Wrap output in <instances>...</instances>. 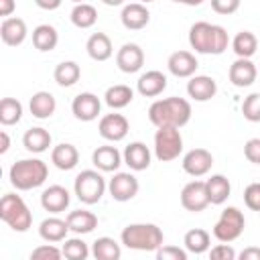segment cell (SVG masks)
Here are the masks:
<instances>
[{
  "label": "cell",
  "instance_id": "cell-30",
  "mask_svg": "<svg viewBox=\"0 0 260 260\" xmlns=\"http://www.w3.org/2000/svg\"><path fill=\"white\" fill-rule=\"evenodd\" d=\"M59 43V32L55 26L51 24H39L35 30H32V45L35 49L47 53V51H53Z\"/></svg>",
  "mask_w": 260,
  "mask_h": 260
},
{
  "label": "cell",
  "instance_id": "cell-2",
  "mask_svg": "<svg viewBox=\"0 0 260 260\" xmlns=\"http://www.w3.org/2000/svg\"><path fill=\"white\" fill-rule=\"evenodd\" d=\"M189 45L195 49V53L221 55L230 45V37L223 26L199 20L189 28Z\"/></svg>",
  "mask_w": 260,
  "mask_h": 260
},
{
  "label": "cell",
  "instance_id": "cell-7",
  "mask_svg": "<svg viewBox=\"0 0 260 260\" xmlns=\"http://www.w3.org/2000/svg\"><path fill=\"white\" fill-rule=\"evenodd\" d=\"M246 228V219H244V213L238 209V207H225L219 215V219L215 221L213 225V236L219 240V242H234L242 236Z\"/></svg>",
  "mask_w": 260,
  "mask_h": 260
},
{
  "label": "cell",
  "instance_id": "cell-4",
  "mask_svg": "<svg viewBox=\"0 0 260 260\" xmlns=\"http://www.w3.org/2000/svg\"><path fill=\"white\" fill-rule=\"evenodd\" d=\"M120 240L130 250L140 252H156L158 246H162V230L154 223H130L122 230Z\"/></svg>",
  "mask_w": 260,
  "mask_h": 260
},
{
  "label": "cell",
  "instance_id": "cell-42",
  "mask_svg": "<svg viewBox=\"0 0 260 260\" xmlns=\"http://www.w3.org/2000/svg\"><path fill=\"white\" fill-rule=\"evenodd\" d=\"M156 258L158 260H187V250L179 246H158Z\"/></svg>",
  "mask_w": 260,
  "mask_h": 260
},
{
  "label": "cell",
  "instance_id": "cell-13",
  "mask_svg": "<svg viewBox=\"0 0 260 260\" xmlns=\"http://www.w3.org/2000/svg\"><path fill=\"white\" fill-rule=\"evenodd\" d=\"M116 65L124 73H136L144 65V51L136 43H126L116 53Z\"/></svg>",
  "mask_w": 260,
  "mask_h": 260
},
{
  "label": "cell",
  "instance_id": "cell-52",
  "mask_svg": "<svg viewBox=\"0 0 260 260\" xmlns=\"http://www.w3.org/2000/svg\"><path fill=\"white\" fill-rule=\"evenodd\" d=\"M106 6H122L124 4V0H102Z\"/></svg>",
  "mask_w": 260,
  "mask_h": 260
},
{
  "label": "cell",
  "instance_id": "cell-53",
  "mask_svg": "<svg viewBox=\"0 0 260 260\" xmlns=\"http://www.w3.org/2000/svg\"><path fill=\"white\" fill-rule=\"evenodd\" d=\"M71 2H75V4H81V2H85V0H71Z\"/></svg>",
  "mask_w": 260,
  "mask_h": 260
},
{
  "label": "cell",
  "instance_id": "cell-5",
  "mask_svg": "<svg viewBox=\"0 0 260 260\" xmlns=\"http://www.w3.org/2000/svg\"><path fill=\"white\" fill-rule=\"evenodd\" d=\"M0 219L14 232H26L32 225V213L24 199L14 193H6L0 199Z\"/></svg>",
  "mask_w": 260,
  "mask_h": 260
},
{
  "label": "cell",
  "instance_id": "cell-14",
  "mask_svg": "<svg viewBox=\"0 0 260 260\" xmlns=\"http://www.w3.org/2000/svg\"><path fill=\"white\" fill-rule=\"evenodd\" d=\"M100 110H102V102L98 95L89 93V91H83L79 95L73 98L71 102V112L77 120L81 122H91L100 116Z\"/></svg>",
  "mask_w": 260,
  "mask_h": 260
},
{
  "label": "cell",
  "instance_id": "cell-31",
  "mask_svg": "<svg viewBox=\"0 0 260 260\" xmlns=\"http://www.w3.org/2000/svg\"><path fill=\"white\" fill-rule=\"evenodd\" d=\"M183 244H185V250L187 252H191V254H203L211 246V236L203 228H193V230H189L185 234Z\"/></svg>",
  "mask_w": 260,
  "mask_h": 260
},
{
  "label": "cell",
  "instance_id": "cell-50",
  "mask_svg": "<svg viewBox=\"0 0 260 260\" xmlns=\"http://www.w3.org/2000/svg\"><path fill=\"white\" fill-rule=\"evenodd\" d=\"M8 148H10V138L6 132H0V152L4 154V152H8Z\"/></svg>",
  "mask_w": 260,
  "mask_h": 260
},
{
  "label": "cell",
  "instance_id": "cell-24",
  "mask_svg": "<svg viewBox=\"0 0 260 260\" xmlns=\"http://www.w3.org/2000/svg\"><path fill=\"white\" fill-rule=\"evenodd\" d=\"M51 162L61 171H71L79 162V150L69 142H61L51 150Z\"/></svg>",
  "mask_w": 260,
  "mask_h": 260
},
{
  "label": "cell",
  "instance_id": "cell-40",
  "mask_svg": "<svg viewBox=\"0 0 260 260\" xmlns=\"http://www.w3.org/2000/svg\"><path fill=\"white\" fill-rule=\"evenodd\" d=\"M242 114L248 122H260V93H250L244 100Z\"/></svg>",
  "mask_w": 260,
  "mask_h": 260
},
{
  "label": "cell",
  "instance_id": "cell-49",
  "mask_svg": "<svg viewBox=\"0 0 260 260\" xmlns=\"http://www.w3.org/2000/svg\"><path fill=\"white\" fill-rule=\"evenodd\" d=\"M63 0H35V4L43 10H57Z\"/></svg>",
  "mask_w": 260,
  "mask_h": 260
},
{
  "label": "cell",
  "instance_id": "cell-34",
  "mask_svg": "<svg viewBox=\"0 0 260 260\" xmlns=\"http://www.w3.org/2000/svg\"><path fill=\"white\" fill-rule=\"evenodd\" d=\"M53 77L55 81L61 85V87H71L79 81L81 77V67L75 63V61H61L55 71H53Z\"/></svg>",
  "mask_w": 260,
  "mask_h": 260
},
{
  "label": "cell",
  "instance_id": "cell-6",
  "mask_svg": "<svg viewBox=\"0 0 260 260\" xmlns=\"http://www.w3.org/2000/svg\"><path fill=\"white\" fill-rule=\"evenodd\" d=\"M73 191L77 195V199L85 205H93L98 203L102 197H104V191H106V179L98 173V171H81L77 177H75V183H73Z\"/></svg>",
  "mask_w": 260,
  "mask_h": 260
},
{
  "label": "cell",
  "instance_id": "cell-38",
  "mask_svg": "<svg viewBox=\"0 0 260 260\" xmlns=\"http://www.w3.org/2000/svg\"><path fill=\"white\" fill-rule=\"evenodd\" d=\"M22 118V104L14 98H2L0 102V122L2 126H14Z\"/></svg>",
  "mask_w": 260,
  "mask_h": 260
},
{
  "label": "cell",
  "instance_id": "cell-36",
  "mask_svg": "<svg viewBox=\"0 0 260 260\" xmlns=\"http://www.w3.org/2000/svg\"><path fill=\"white\" fill-rule=\"evenodd\" d=\"M232 49H234V53H236L238 57L250 59V57L256 53V49H258V39H256V35L250 32V30H240V32L234 37V41H232Z\"/></svg>",
  "mask_w": 260,
  "mask_h": 260
},
{
  "label": "cell",
  "instance_id": "cell-43",
  "mask_svg": "<svg viewBox=\"0 0 260 260\" xmlns=\"http://www.w3.org/2000/svg\"><path fill=\"white\" fill-rule=\"evenodd\" d=\"M244 203L252 211H260V183H250L244 191Z\"/></svg>",
  "mask_w": 260,
  "mask_h": 260
},
{
  "label": "cell",
  "instance_id": "cell-48",
  "mask_svg": "<svg viewBox=\"0 0 260 260\" xmlns=\"http://www.w3.org/2000/svg\"><path fill=\"white\" fill-rule=\"evenodd\" d=\"M240 260H260V248H246L240 252Z\"/></svg>",
  "mask_w": 260,
  "mask_h": 260
},
{
  "label": "cell",
  "instance_id": "cell-27",
  "mask_svg": "<svg viewBox=\"0 0 260 260\" xmlns=\"http://www.w3.org/2000/svg\"><path fill=\"white\" fill-rule=\"evenodd\" d=\"M85 49H87V55L93 59V61H108L114 53L112 49V41L106 32H93L87 43H85Z\"/></svg>",
  "mask_w": 260,
  "mask_h": 260
},
{
  "label": "cell",
  "instance_id": "cell-19",
  "mask_svg": "<svg viewBox=\"0 0 260 260\" xmlns=\"http://www.w3.org/2000/svg\"><path fill=\"white\" fill-rule=\"evenodd\" d=\"M91 162H93L95 169H100V171H104V173H114V171H118V167L124 162V156L120 154V150H118L116 146L106 144V146H98V148L93 150Z\"/></svg>",
  "mask_w": 260,
  "mask_h": 260
},
{
  "label": "cell",
  "instance_id": "cell-18",
  "mask_svg": "<svg viewBox=\"0 0 260 260\" xmlns=\"http://www.w3.org/2000/svg\"><path fill=\"white\" fill-rule=\"evenodd\" d=\"M256 75H258V69H256V65L250 59L238 57L230 65V81L236 87H248V85H252L256 81Z\"/></svg>",
  "mask_w": 260,
  "mask_h": 260
},
{
  "label": "cell",
  "instance_id": "cell-37",
  "mask_svg": "<svg viewBox=\"0 0 260 260\" xmlns=\"http://www.w3.org/2000/svg\"><path fill=\"white\" fill-rule=\"evenodd\" d=\"M98 20V10L87 4V2H81V4H75L73 10H71V22L77 26V28H91Z\"/></svg>",
  "mask_w": 260,
  "mask_h": 260
},
{
  "label": "cell",
  "instance_id": "cell-41",
  "mask_svg": "<svg viewBox=\"0 0 260 260\" xmlns=\"http://www.w3.org/2000/svg\"><path fill=\"white\" fill-rule=\"evenodd\" d=\"M63 256V250H59V248H55L51 242H47V244H43V246H37L32 252H30V258H35V260H41V258H45V260H59Z\"/></svg>",
  "mask_w": 260,
  "mask_h": 260
},
{
  "label": "cell",
  "instance_id": "cell-35",
  "mask_svg": "<svg viewBox=\"0 0 260 260\" xmlns=\"http://www.w3.org/2000/svg\"><path fill=\"white\" fill-rule=\"evenodd\" d=\"M91 254H93L95 260H118L122 256V250H120V244L114 238L102 236L93 242Z\"/></svg>",
  "mask_w": 260,
  "mask_h": 260
},
{
  "label": "cell",
  "instance_id": "cell-45",
  "mask_svg": "<svg viewBox=\"0 0 260 260\" xmlns=\"http://www.w3.org/2000/svg\"><path fill=\"white\" fill-rule=\"evenodd\" d=\"M211 8L217 14L230 16V14H234L240 8V0H211Z\"/></svg>",
  "mask_w": 260,
  "mask_h": 260
},
{
  "label": "cell",
  "instance_id": "cell-32",
  "mask_svg": "<svg viewBox=\"0 0 260 260\" xmlns=\"http://www.w3.org/2000/svg\"><path fill=\"white\" fill-rule=\"evenodd\" d=\"M22 144L28 152H45L51 146V134L45 128H28L22 136Z\"/></svg>",
  "mask_w": 260,
  "mask_h": 260
},
{
  "label": "cell",
  "instance_id": "cell-22",
  "mask_svg": "<svg viewBox=\"0 0 260 260\" xmlns=\"http://www.w3.org/2000/svg\"><path fill=\"white\" fill-rule=\"evenodd\" d=\"M187 93L195 102H207L217 93V83L209 75H193L187 83Z\"/></svg>",
  "mask_w": 260,
  "mask_h": 260
},
{
  "label": "cell",
  "instance_id": "cell-12",
  "mask_svg": "<svg viewBox=\"0 0 260 260\" xmlns=\"http://www.w3.org/2000/svg\"><path fill=\"white\" fill-rule=\"evenodd\" d=\"M213 167V156L205 148H191L183 156V171L191 177H203L211 171Z\"/></svg>",
  "mask_w": 260,
  "mask_h": 260
},
{
  "label": "cell",
  "instance_id": "cell-28",
  "mask_svg": "<svg viewBox=\"0 0 260 260\" xmlns=\"http://www.w3.org/2000/svg\"><path fill=\"white\" fill-rule=\"evenodd\" d=\"M205 187H207V195H209V203L211 205L225 203L230 193H232V185H230L228 177H223V175H211L205 181Z\"/></svg>",
  "mask_w": 260,
  "mask_h": 260
},
{
  "label": "cell",
  "instance_id": "cell-54",
  "mask_svg": "<svg viewBox=\"0 0 260 260\" xmlns=\"http://www.w3.org/2000/svg\"><path fill=\"white\" fill-rule=\"evenodd\" d=\"M142 4H148V2H154V0H140Z\"/></svg>",
  "mask_w": 260,
  "mask_h": 260
},
{
  "label": "cell",
  "instance_id": "cell-51",
  "mask_svg": "<svg viewBox=\"0 0 260 260\" xmlns=\"http://www.w3.org/2000/svg\"><path fill=\"white\" fill-rule=\"evenodd\" d=\"M177 4H185V6H199L203 0H173Z\"/></svg>",
  "mask_w": 260,
  "mask_h": 260
},
{
  "label": "cell",
  "instance_id": "cell-10",
  "mask_svg": "<svg viewBox=\"0 0 260 260\" xmlns=\"http://www.w3.org/2000/svg\"><path fill=\"white\" fill-rule=\"evenodd\" d=\"M140 185H138V179L132 175V173H116L110 183H108V191L112 195V199L116 201H130L136 197Z\"/></svg>",
  "mask_w": 260,
  "mask_h": 260
},
{
  "label": "cell",
  "instance_id": "cell-29",
  "mask_svg": "<svg viewBox=\"0 0 260 260\" xmlns=\"http://www.w3.org/2000/svg\"><path fill=\"white\" fill-rule=\"evenodd\" d=\"M28 108H30V114L35 118L45 120V118H51L55 114L57 102H55L53 93H49V91H37V93H32V98L28 102Z\"/></svg>",
  "mask_w": 260,
  "mask_h": 260
},
{
  "label": "cell",
  "instance_id": "cell-15",
  "mask_svg": "<svg viewBox=\"0 0 260 260\" xmlns=\"http://www.w3.org/2000/svg\"><path fill=\"white\" fill-rule=\"evenodd\" d=\"M26 32H28L26 30V22L22 18H18V16H8L0 24V39L8 47L22 45L24 39H26Z\"/></svg>",
  "mask_w": 260,
  "mask_h": 260
},
{
  "label": "cell",
  "instance_id": "cell-44",
  "mask_svg": "<svg viewBox=\"0 0 260 260\" xmlns=\"http://www.w3.org/2000/svg\"><path fill=\"white\" fill-rule=\"evenodd\" d=\"M209 258L211 260H234L236 250L232 246H228V242H223V244H217L215 248L209 250Z\"/></svg>",
  "mask_w": 260,
  "mask_h": 260
},
{
  "label": "cell",
  "instance_id": "cell-46",
  "mask_svg": "<svg viewBox=\"0 0 260 260\" xmlns=\"http://www.w3.org/2000/svg\"><path fill=\"white\" fill-rule=\"evenodd\" d=\"M244 156L254 162V165H260V138H250L246 144H244Z\"/></svg>",
  "mask_w": 260,
  "mask_h": 260
},
{
  "label": "cell",
  "instance_id": "cell-25",
  "mask_svg": "<svg viewBox=\"0 0 260 260\" xmlns=\"http://www.w3.org/2000/svg\"><path fill=\"white\" fill-rule=\"evenodd\" d=\"M67 225H69V232L83 236L98 228V215L91 211H85V209H75L67 215Z\"/></svg>",
  "mask_w": 260,
  "mask_h": 260
},
{
  "label": "cell",
  "instance_id": "cell-39",
  "mask_svg": "<svg viewBox=\"0 0 260 260\" xmlns=\"http://www.w3.org/2000/svg\"><path fill=\"white\" fill-rule=\"evenodd\" d=\"M61 250H63V256L69 258V260H85L89 256V248H87V244L81 238L65 240Z\"/></svg>",
  "mask_w": 260,
  "mask_h": 260
},
{
  "label": "cell",
  "instance_id": "cell-16",
  "mask_svg": "<svg viewBox=\"0 0 260 260\" xmlns=\"http://www.w3.org/2000/svg\"><path fill=\"white\" fill-rule=\"evenodd\" d=\"M167 67L175 77H193L199 63L191 51H175V53H171Z\"/></svg>",
  "mask_w": 260,
  "mask_h": 260
},
{
  "label": "cell",
  "instance_id": "cell-20",
  "mask_svg": "<svg viewBox=\"0 0 260 260\" xmlns=\"http://www.w3.org/2000/svg\"><path fill=\"white\" fill-rule=\"evenodd\" d=\"M120 18H122V24L128 30H140V28H144L148 24L150 12L142 2H132V4H126L122 8Z\"/></svg>",
  "mask_w": 260,
  "mask_h": 260
},
{
  "label": "cell",
  "instance_id": "cell-23",
  "mask_svg": "<svg viewBox=\"0 0 260 260\" xmlns=\"http://www.w3.org/2000/svg\"><path fill=\"white\" fill-rule=\"evenodd\" d=\"M124 162L132 171H144L150 167V150L144 142H130L124 148Z\"/></svg>",
  "mask_w": 260,
  "mask_h": 260
},
{
  "label": "cell",
  "instance_id": "cell-9",
  "mask_svg": "<svg viewBox=\"0 0 260 260\" xmlns=\"http://www.w3.org/2000/svg\"><path fill=\"white\" fill-rule=\"evenodd\" d=\"M181 205L187 209V211H193V213H199L203 211L207 205H209V195H207V187H205V181H191L183 187L181 191Z\"/></svg>",
  "mask_w": 260,
  "mask_h": 260
},
{
  "label": "cell",
  "instance_id": "cell-47",
  "mask_svg": "<svg viewBox=\"0 0 260 260\" xmlns=\"http://www.w3.org/2000/svg\"><path fill=\"white\" fill-rule=\"evenodd\" d=\"M14 10H16V2L14 0H0V16L8 18Z\"/></svg>",
  "mask_w": 260,
  "mask_h": 260
},
{
  "label": "cell",
  "instance_id": "cell-33",
  "mask_svg": "<svg viewBox=\"0 0 260 260\" xmlns=\"http://www.w3.org/2000/svg\"><path fill=\"white\" fill-rule=\"evenodd\" d=\"M104 100H106V104H108L112 110H120V108H126V106L134 100V91H132L130 85L118 83V85H112V87L106 89Z\"/></svg>",
  "mask_w": 260,
  "mask_h": 260
},
{
  "label": "cell",
  "instance_id": "cell-3",
  "mask_svg": "<svg viewBox=\"0 0 260 260\" xmlns=\"http://www.w3.org/2000/svg\"><path fill=\"white\" fill-rule=\"evenodd\" d=\"M47 177H49V167L41 158L16 160L8 171V179H10L12 187L18 189V191L37 189L47 181Z\"/></svg>",
  "mask_w": 260,
  "mask_h": 260
},
{
  "label": "cell",
  "instance_id": "cell-26",
  "mask_svg": "<svg viewBox=\"0 0 260 260\" xmlns=\"http://www.w3.org/2000/svg\"><path fill=\"white\" fill-rule=\"evenodd\" d=\"M67 232H69L67 219H59V217H47L39 225V236L45 242H51V244L63 242L67 238Z\"/></svg>",
  "mask_w": 260,
  "mask_h": 260
},
{
  "label": "cell",
  "instance_id": "cell-8",
  "mask_svg": "<svg viewBox=\"0 0 260 260\" xmlns=\"http://www.w3.org/2000/svg\"><path fill=\"white\" fill-rule=\"evenodd\" d=\"M183 150V136L179 128H158L154 134V156L160 162L179 158Z\"/></svg>",
  "mask_w": 260,
  "mask_h": 260
},
{
  "label": "cell",
  "instance_id": "cell-11",
  "mask_svg": "<svg viewBox=\"0 0 260 260\" xmlns=\"http://www.w3.org/2000/svg\"><path fill=\"white\" fill-rule=\"evenodd\" d=\"M98 130H100V136L104 140L120 142V140L126 138V134L130 130V124L122 114H106V116H102Z\"/></svg>",
  "mask_w": 260,
  "mask_h": 260
},
{
  "label": "cell",
  "instance_id": "cell-17",
  "mask_svg": "<svg viewBox=\"0 0 260 260\" xmlns=\"http://www.w3.org/2000/svg\"><path fill=\"white\" fill-rule=\"evenodd\" d=\"M69 191L61 185H51L41 193V205L49 213H61L69 207Z\"/></svg>",
  "mask_w": 260,
  "mask_h": 260
},
{
  "label": "cell",
  "instance_id": "cell-1",
  "mask_svg": "<svg viewBox=\"0 0 260 260\" xmlns=\"http://www.w3.org/2000/svg\"><path fill=\"white\" fill-rule=\"evenodd\" d=\"M148 120L156 128H181L191 120V104L177 95L156 100L148 108Z\"/></svg>",
  "mask_w": 260,
  "mask_h": 260
},
{
  "label": "cell",
  "instance_id": "cell-21",
  "mask_svg": "<svg viewBox=\"0 0 260 260\" xmlns=\"http://www.w3.org/2000/svg\"><path fill=\"white\" fill-rule=\"evenodd\" d=\"M136 89L144 98H156V95H160L167 89V77H165V73H160L156 69L146 71V73H142L138 77Z\"/></svg>",
  "mask_w": 260,
  "mask_h": 260
}]
</instances>
